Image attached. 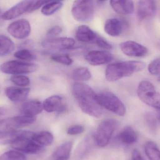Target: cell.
<instances>
[{"instance_id":"obj_1","label":"cell","mask_w":160,"mask_h":160,"mask_svg":"<svg viewBox=\"0 0 160 160\" xmlns=\"http://www.w3.org/2000/svg\"><path fill=\"white\" fill-rule=\"evenodd\" d=\"M73 94L83 112L97 118L101 116L102 107L98 102L97 94L89 86L83 83H76L73 85Z\"/></svg>"},{"instance_id":"obj_2","label":"cell","mask_w":160,"mask_h":160,"mask_svg":"<svg viewBox=\"0 0 160 160\" xmlns=\"http://www.w3.org/2000/svg\"><path fill=\"white\" fill-rule=\"evenodd\" d=\"M144 63L139 61H127L112 63L107 67L105 78L109 82H115L122 78L129 77L145 68Z\"/></svg>"},{"instance_id":"obj_3","label":"cell","mask_w":160,"mask_h":160,"mask_svg":"<svg viewBox=\"0 0 160 160\" xmlns=\"http://www.w3.org/2000/svg\"><path fill=\"white\" fill-rule=\"evenodd\" d=\"M137 93L144 103L160 111V93L156 91L152 83L148 81H142L138 86Z\"/></svg>"},{"instance_id":"obj_4","label":"cell","mask_w":160,"mask_h":160,"mask_svg":"<svg viewBox=\"0 0 160 160\" xmlns=\"http://www.w3.org/2000/svg\"><path fill=\"white\" fill-rule=\"evenodd\" d=\"M97 98L98 102L102 107L120 116L125 115L126 107L114 94L110 92H101L97 94Z\"/></svg>"},{"instance_id":"obj_5","label":"cell","mask_w":160,"mask_h":160,"mask_svg":"<svg viewBox=\"0 0 160 160\" xmlns=\"http://www.w3.org/2000/svg\"><path fill=\"white\" fill-rule=\"evenodd\" d=\"M118 124V121L114 119H105L100 123L95 135L96 143L99 147L103 148L108 144Z\"/></svg>"},{"instance_id":"obj_6","label":"cell","mask_w":160,"mask_h":160,"mask_svg":"<svg viewBox=\"0 0 160 160\" xmlns=\"http://www.w3.org/2000/svg\"><path fill=\"white\" fill-rule=\"evenodd\" d=\"M72 16L80 22L90 21L94 14L93 0H76L72 6Z\"/></svg>"},{"instance_id":"obj_7","label":"cell","mask_w":160,"mask_h":160,"mask_svg":"<svg viewBox=\"0 0 160 160\" xmlns=\"http://www.w3.org/2000/svg\"><path fill=\"white\" fill-rule=\"evenodd\" d=\"M35 120V116L25 115L0 120V135L29 126L33 124Z\"/></svg>"},{"instance_id":"obj_8","label":"cell","mask_w":160,"mask_h":160,"mask_svg":"<svg viewBox=\"0 0 160 160\" xmlns=\"http://www.w3.org/2000/svg\"><path fill=\"white\" fill-rule=\"evenodd\" d=\"M36 69L34 64L19 61H8L0 66V70L3 73L14 75L32 73Z\"/></svg>"},{"instance_id":"obj_9","label":"cell","mask_w":160,"mask_h":160,"mask_svg":"<svg viewBox=\"0 0 160 160\" xmlns=\"http://www.w3.org/2000/svg\"><path fill=\"white\" fill-rule=\"evenodd\" d=\"M30 23L25 19H20L10 23L8 27V32L13 37L17 39H24L31 33Z\"/></svg>"},{"instance_id":"obj_10","label":"cell","mask_w":160,"mask_h":160,"mask_svg":"<svg viewBox=\"0 0 160 160\" xmlns=\"http://www.w3.org/2000/svg\"><path fill=\"white\" fill-rule=\"evenodd\" d=\"M33 0H23L7 10L2 15V18L10 20L18 18L24 13H31Z\"/></svg>"},{"instance_id":"obj_11","label":"cell","mask_w":160,"mask_h":160,"mask_svg":"<svg viewBox=\"0 0 160 160\" xmlns=\"http://www.w3.org/2000/svg\"><path fill=\"white\" fill-rule=\"evenodd\" d=\"M11 145L13 149L26 154H36L42 149V146L30 138H23Z\"/></svg>"},{"instance_id":"obj_12","label":"cell","mask_w":160,"mask_h":160,"mask_svg":"<svg viewBox=\"0 0 160 160\" xmlns=\"http://www.w3.org/2000/svg\"><path fill=\"white\" fill-rule=\"evenodd\" d=\"M122 52L126 55L132 57H143L148 53V49L144 46L133 41H127L120 45Z\"/></svg>"},{"instance_id":"obj_13","label":"cell","mask_w":160,"mask_h":160,"mask_svg":"<svg viewBox=\"0 0 160 160\" xmlns=\"http://www.w3.org/2000/svg\"><path fill=\"white\" fill-rule=\"evenodd\" d=\"M75 40L70 38H55L46 39L42 42L44 48L50 49L65 50L74 47Z\"/></svg>"},{"instance_id":"obj_14","label":"cell","mask_w":160,"mask_h":160,"mask_svg":"<svg viewBox=\"0 0 160 160\" xmlns=\"http://www.w3.org/2000/svg\"><path fill=\"white\" fill-rule=\"evenodd\" d=\"M35 133V132L30 131L16 130L8 132L0 135V145L12 144L23 138H30L33 139Z\"/></svg>"},{"instance_id":"obj_15","label":"cell","mask_w":160,"mask_h":160,"mask_svg":"<svg viewBox=\"0 0 160 160\" xmlns=\"http://www.w3.org/2000/svg\"><path fill=\"white\" fill-rule=\"evenodd\" d=\"M86 60L93 66H99L108 63L113 59L112 53L107 51H92L86 56Z\"/></svg>"},{"instance_id":"obj_16","label":"cell","mask_w":160,"mask_h":160,"mask_svg":"<svg viewBox=\"0 0 160 160\" xmlns=\"http://www.w3.org/2000/svg\"><path fill=\"white\" fill-rule=\"evenodd\" d=\"M157 9L155 0H139L137 8V15L141 20L145 19L155 14Z\"/></svg>"},{"instance_id":"obj_17","label":"cell","mask_w":160,"mask_h":160,"mask_svg":"<svg viewBox=\"0 0 160 160\" xmlns=\"http://www.w3.org/2000/svg\"><path fill=\"white\" fill-rule=\"evenodd\" d=\"M30 91V88L16 87H8L5 90L8 98L14 102L24 101L27 99Z\"/></svg>"},{"instance_id":"obj_18","label":"cell","mask_w":160,"mask_h":160,"mask_svg":"<svg viewBox=\"0 0 160 160\" xmlns=\"http://www.w3.org/2000/svg\"><path fill=\"white\" fill-rule=\"evenodd\" d=\"M110 5L116 13L120 15H130L134 11L132 0H111Z\"/></svg>"},{"instance_id":"obj_19","label":"cell","mask_w":160,"mask_h":160,"mask_svg":"<svg viewBox=\"0 0 160 160\" xmlns=\"http://www.w3.org/2000/svg\"><path fill=\"white\" fill-rule=\"evenodd\" d=\"M125 28V24L117 18H111L105 22L104 29L105 32L112 37H118L121 34Z\"/></svg>"},{"instance_id":"obj_20","label":"cell","mask_w":160,"mask_h":160,"mask_svg":"<svg viewBox=\"0 0 160 160\" xmlns=\"http://www.w3.org/2000/svg\"><path fill=\"white\" fill-rule=\"evenodd\" d=\"M43 104L36 100L24 102L20 108V112L25 115L35 116L39 114L43 111Z\"/></svg>"},{"instance_id":"obj_21","label":"cell","mask_w":160,"mask_h":160,"mask_svg":"<svg viewBox=\"0 0 160 160\" xmlns=\"http://www.w3.org/2000/svg\"><path fill=\"white\" fill-rule=\"evenodd\" d=\"M98 35L87 25L79 26L76 32V37L79 41L84 43L95 42Z\"/></svg>"},{"instance_id":"obj_22","label":"cell","mask_w":160,"mask_h":160,"mask_svg":"<svg viewBox=\"0 0 160 160\" xmlns=\"http://www.w3.org/2000/svg\"><path fill=\"white\" fill-rule=\"evenodd\" d=\"M118 140L123 143L131 145L134 143L138 140V134L131 126L124 128L118 136Z\"/></svg>"},{"instance_id":"obj_23","label":"cell","mask_w":160,"mask_h":160,"mask_svg":"<svg viewBox=\"0 0 160 160\" xmlns=\"http://www.w3.org/2000/svg\"><path fill=\"white\" fill-rule=\"evenodd\" d=\"M62 98L58 95L52 96L46 99L43 103V109L48 112H57L63 104Z\"/></svg>"},{"instance_id":"obj_24","label":"cell","mask_w":160,"mask_h":160,"mask_svg":"<svg viewBox=\"0 0 160 160\" xmlns=\"http://www.w3.org/2000/svg\"><path fill=\"white\" fill-rule=\"evenodd\" d=\"M73 143L72 142H67L60 146L55 150L53 155L54 160H68L70 158Z\"/></svg>"},{"instance_id":"obj_25","label":"cell","mask_w":160,"mask_h":160,"mask_svg":"<svg viewBox=\"0 0 160 160\" xmlns=\"http://www.w3.org/2000/svg\"><path fill=\"white\" fill-rule=\"evenodd\" d=\"M15 49V45L10 38L6 36L0 35V56L11 53Z\"/></svg>"},{"instance_id":"obj_26","label":"cell","mask_w":160,"mask_h":160,"mask_svg":"<svg viewBox=\"0 0 160 160\" xmlns=\"http://www.w3.org/2000/svg\"><path fill=\"white\" fill-rule=\"evenodd\" d=\"M145 152L149 160H160V150L154 142L149 141L146 143Z\"/></svg>"},{"instance_id":"obj_27","label":"cell","mask_w":160,"mask_h":160,"mask_svg":"<svg viewBox=\"0 0 160 160\" xmlns=\"http://www.w3.org/2000/svg\"><path fill=\"white\" fill-rule=\"evenodd\" d=\"M33 140L40 145L49 146L53 142V136L51 132L44 131L35 133Z\"/></svg>"},{"instance_id":"obj_28","label":"cell","mask_w":160,"mask_h":160,"mask_svg":"<svg viewBox=\"0 0 160 160\" xmlns=\"http://www.w3.org/2000/svg\"><path fill=\"white\" fill-rule=\"evenodd\" d=\"M73 79L77 82L88 81L91 78V74L88 68L80 67L76 68L72 74Z\"/></svg>"},{"instance_id":"obj_29","label":"cell","mask_w":160,"mask_h":160,"mask_svg":"<svg viewBox=\"0 0 160 160\" xmlns=\"http://www.w3.org/2000/svg\"><path fill=\"white\" fill-rule=\"evenodd\" d=\"M62 6V2H50L42 7L41 8V13L45 16H51L57 12Z\"/></svg>"},{"instance_id":"obj_30","label":"cell","mask_w":160,"mask_h":160,"mask_svg":"<svg viewBox=\"0 0 160 160\" xmlns=\"http://www.w3.org/2000/svg\"><path fill=\"white\" fill-rule=\"evenodd\" d=\"M0 160H27L23 153L17 150H9L0 156Z\"/></svg>"},{"instance_id":"obj_31","label":"cell","mask_w":160,"mask_h":160,"mask_svg":"<svg viewBox=\"0 0 160 160\" xmlns=\"http://www.w3.org/2000/svg\"><path fill=\"white\" fill-rule=\"evenodd\" d=\"M144 118L149 130L153 133H156L158 127V121L156 117L151 113L148 112L146 114Z\"/></svg>"},{"instance_id":"obj_32","label":"cell","mask_w":160,"mask_h":160,"mask_svg":"<svg viewBox=\"0 0 160 160\" xmlns=\"http://www.w3.org/2000/svg\"><path fill=\"white\" fill-rule=\"evenodd\" d=\"M14 56L22 61L31 62L36 59V56L31 51L27 49H22L15 52Z\"/></svg>"},{"instance_id":"obj_33","label":"cell","mask_w":160,"mask_h":160,"mask_svg":"<svg viewBox=\"0 0 160 160\" xmlns=\"http://www.w3.org/2000/svg\"><path fill=\"white\" fill-rule=\"evenodd\" d=\"M52 60L64 65L69 66L73 61L68 55L65 54H54L51 57Z\"/></svg>"},{"instance_id":"obj_34","label":"cell","mask_w":160,"mask_h":160,"mask_svg":"<svg viewBox=\"0 0 160 160\" xmlns=\"http://www.w3.org/2000/svg\"><path fill=\"white\" fill-rule=\"evenodd\" d=\"M11 82L20 87H25L29 85L30 80L28 77L22 75H14L10 78Z\"/></svg>"},{"instance_id":"obj_35","label":"cell","mask_w":160,"mask_h":160,"mask_svg":"<svg viewBox=\"0 0 160 160\" xmlns=\"http://www.w3.org/2000/svg\"><path fill=\"white\" fill-rule=\"evenodd\" d=\"M148 70L151 75H160V57L155 59L149 64Z\"/></svg>"},{"instance_id":"obj_36","label":"cell","mask_w":160,"mask_h":160,"mask_svg":"<svg viewBox=\"0 0 160 160\" xmlns=\"http://www.w3.org/2000/svg\"><path fill=\"white\" fill-rule=\"evenodd\" d=\"M95 42L99 48L104 50H110L112 49V47L109 42L98 35L97 37Z\"/></svg>"},{"instance_id":"obj_37","label":"cell","mask_w":160,"mask_h":160,"mask_svg":"<svg viewBox=\"0 0 160 160\" xmlns=\"http://www.w3.org/2000/svg\"><path fill=\"white\" fill-rule=\"evenodd\" d=\"M84 130V129L82 126L80 125H74L68 128L67 132L69 135H75L82 133Z\"/></svg>"},{"instance_id":"obj_38","label":"cell","mask_w":160,"mask_h":160,"mask_svg":"<svg viewBox=\"0 0 160 160\" xmlns=\"http://www.w3.org/2000/svg\"><path fill=\"white\" fill-rule=\"evenodd\" d=\"M51 2V0H33L32 6L31 10V13L37 10L46 4Z\"/></svg>"},{"instance_id":"obj_39","label":"cell","mask_w":160,"mask_h":160,"mask_svg":"<svg viewBox=\"0 0 160 160\" xmlns=\"http://www.w3.org/2000/svg\"><path fill=\"white\" fill-rule=\"evenodd\" d=\"M62 27H60V26H53L49 30L47 35H48V36L53 37L59 35L62 32Z\"/></svg>"},{"instance_id":"obj_40","label":"cell","mask_w":160,"mask_h":160,"mask_svg":"<svg viewBox=\"0 0 160 160\" xmlns=\"http://www.w3.org/2000/svg\"><path fill=\"white\" fill-rule=\"evenodd\" d=\"M132 160H146L137 149H133L132 154Z\"/></svg>"},{"instance_id":"obj_41","label":"cell","mask_w":160,"mask_h":160,"mask_svg":"<svg viewBox=\"0 0 160 160\" xmlns=\"http://www.w3.org/2000/svg\"><path fill=\"white\" fill-rule=\"evenodd\" d=\"M6 112V110L4 108L0 107V117L4 114Z\"/></svg>"},{"instance_id":"obj_42","label":"cell","mask_w":160,"mask_h":160,"mask_svg":"<svg viewBox=\"0 0 160 160\" xmlns=\"http://www.w3.org/2000/svg\"><path fill=\"white\" fill-rule=\"evenodd\" d=\"M158 118L160 123V111H158Z\"/></svg>"},{"instance_id":"obj_43","label":"cell","mask_w":160,"mask_h":160,"mask_svg":"<svg viewBox=\"0 0 160 160\" xmlns=\"http://www.w3.org/2000/svg\"><path fill=\"white\" fill-rule=\"evenodd\" d=\"M64 1V0H51L52 2H61L62 1Z\"/></svg>"},{"instance_id":"obj_44","label":"cell","mask_w":160,"mask_h":160,"mask_svg":"<svg viewBox=\"0 0 160 160\" xmlns=\"http://www.w3.org/2000/svg\"><path fill=\"white\" fill-rule=\"evenodd\" d=\"M2 15H1V10H0V23H1V19H2Z\"/></svg>"},{"instance_id":"obj_45","label":"cell","mask_w":160,"mask_h":160,"mask_svg":"<svg viewBox=\"0 0 160 160\" xmlns=\"http://www.w3.org/2000/svg\"><path fill=\"white\" fill-rule=\"evenodd\" d=\"M101 2H104V1H107V0H99Z\"/></svg>"},{"instance_id":"obj_46","label":"cell","mask_w":160,"mask_h":160,"mask_svg":"<svg viewBox=\"0 0 160 160\" xmlns=\"http://www.w3.org/2000/svg\"><path fill=\"white\" fill-rule=\"evenodd\" d=\"M158 80L160 82V77H159L158 78Z\"/></svg>"},{"instance_id":"obj_47","label":"cell","mask_w":160,"mask_h":160,"mask_svg":"<svg viewBox=\"0 0 160 160\" xmlns=\"http://www.w3.org/2000/svg\"></svg>"},{"instance_id":"obj_48","label":"cell","mask_w":160,"mask_h":160,"mask_svg":"<svg viewBox=\"0 0 160 160\" xmlns=\"http://www.w3.org/2000/svg\"></svg>"}]
</instances>
